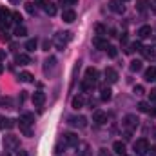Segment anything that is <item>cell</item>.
Instances as JSON below:
<instances>
[{
  "mask_svg": "<svg viewBox=\"0 0 156 156\" xmlns=\"http://www.w3.org/2000/svg\"><path fill=\"white\" fill-rule=\"evenodd\" d=\"M11 2H13V4H16V2H20V0H11Z\"/></svg>",
  "mask_w": 156,
  "mask_h": 156,
  "instance_id": "obj_53",
  "label": "cell"
},
{
  "mask_svg": "<svg viewBox=\"0 0 156 156\" xmlns=\"http://www.w3.org/2000/svg\"><path fill=\"white\" fill-rule=\"evenodd\" d=\"M125 51H127V53H133V51H142V44H140V42H133V44H131V47H129V49H125Z\"/></svg>",
  "mask_w": 156,
  "mask_h": 156,
  "instance_id": "obj_31",
  "label": "cell"
},
{
  "mask_svg": "<svg viewBox=\"0 0 156 156\" xmlns=\"http://www.w3.org/2000/svg\"><path fill=\"white\" fill-rule=\"evenodd\" d=\"M113 149H115V153L120 154V156L125 154V144H123V142H115V144H113Z\"/></svg>",
  "mask_w": 156,
  "mask_h": 156,
  "instance_id": "obj_21",
  "label": "cell"
},
{
  "mask_svg": "<svg viewBox=\"0 0 156 156\" xmlns=\"http://www.w3.org/2000/svg\"><path fill=\"white\" fill-rule=\"evenodd\" d=\"M147 151H149V142L145 138H140V140L134 142V153L138 156H145Z\"/></svg>",
  "mask_w": 156,
  "mask_h": 156,
  "instance_id": "obj_4",
  "label": "cell"
},
{
  "mask_svg": "<svg viewBox=\"0 0 156 156\" xmlns=\"http://www.w3.org/2000/svg\"><path fill=\"white\" fill-rule=\"evenodd\" d=\"M18 145H20V142H18V138H16L15 134H7V136L4 138V149H5V151H16Z\"/></svg>",
  "mask_w": 156,
  "mask_h": 156,
  "instance_id": "obj_3",
  "label": "cell"
},
{
  "mask_svg": "<svg viewBox=\"0 0 156 156\" xmlns=\"http://www.w3.org/2000/svg\"><path fill=\"white\" fill-rule=\"evenodd\" d=\"M93 122H94L96 125H104V123L107 122V115L102 113V111H96V113L93 115Z\"/></svg>",
  "mask_w": 156,
  "mask_h": 156,
  "instance_id": "obj_14",
  "label": "cell"
},
{
  "mask_svg": "<svg viewBox=\"0 0 156 156\" xmlns=\"http://www.w3.org/2000/svg\"><path fill=\"white\" fill-rule=\"evenodd\" d=\"M60 2H62L64 5H75V4H76L78 0H60Z\"/></svg>",
  "mask_w": 156,
  "mask_h": 156,
  "instance_id": "obj_42",
  "label": "cell"
},
{
  "mask_svg": "<svg viewBox=\"0 0 156 156\" xmlns=\"http://www.w3.org/2000/svg\"><path fill=\"white\" fill-rule=\"evenodd\" d=\"M149 154H151V156H156V147H151V149H149Z\"/></svg>",
  "mask_w": 156,
  "mask_h": 156,
  "instance_id": "obj_50",
  "label": "cell"
},
{
  "mask_svg": "<svg viewBox=\"0 0 156 156\" xmlns=\"http://www.w3.org/2000/svg\"><path fill=\"white\" fill-rule=\"evenodd\" d=\"M105 51H107V55H109L111 58H115V56H116V47H113V45H107V49H105Z\"/></svg>",
  "mask_w": 156,
  "mask_h": 156,
  "instance_id": "obj_40",
  "label": "cell"
},
{
  "mask_svg": "<svg viewBox=\"0 0 156 156\" xmlns=\"http://www.w3.org/2000/svg\"><path fill=\"white\" fill-rule=\"evenodd\" d=\"M147 5H149V0H138V2H136V9H138L140 13H145V11H147Z\"/></svg>",
  "mask_w": 156,
  "mask_h": 156,
  "instance_id": "obj_24",
  "label": "cell"
},
{
  "mask_svg": "<svg viewBox=\"0 0 156 156\" xmlns=\"http://www.w3.org/2000/svg\"><path fill=\"white\" fill-rule=\"evenodd\" d=\"M69 123L73 125V127H78V129H83L85 125H87V118L85 116H73L69 120Z\"/></svg>",
  "mask_w": 156,
  "mask_h": 156,
  "instance_id": "obj_8",
  "label": "cell"
},
{
  "mask_svg": "<svg viewBox=\"0 0 156 156\" xmlns=\"http://www.w3.org/2000/svg\"><path fill=\"white\" fill-rule=\"evenodd\" d=\"M71 38H73V33H71V31L58 33V35L55 37V45H56V49H58V51H64L66 45H67V42H69Z\"/></svg>",
  "mask_w": 156,
  "mask_h": 156,
  "instance_id": "obj_1",
  "label": "cell"
},
{
  "mask_svg": "<svg viewBox=\"0 0 156 156\" xmlns=\"http://www.w3.org/2000/svg\"><path fill=\"white\" fill-rule=\"evenodd\" d=\"M78 156H91V147L87 144H82L80 145V151H78Z\"/></svg>",
  "mask_w": 156,
  "mask_h": 156,
  "instance_id": "obj_25",
  "label": "cell"
},
{
  "mask_svg": "<svg viewBox=\"0 0 156 156\" xmlns=\"http://www.w3.org/2000/svg\"><path fill=\"white\" fill-rule=\"evenodd\" d=\"M123 127H125V131L127 133H133V131H136V127L140 125V120L136 118V115H127V116L123 118Z\"/></svg>",
  "mask_w": 156,
  "mask_h": 156,
  "instance_id": "obj_2",
  "label": "cell"
},
{
  "mask_svg": "<svg viewBox=\"0 0 156 156\" xmlns=\"http://www.w3.org/2000/svg\"><path fill=\"white\" fill-rule=\"evenodd\" d=\"M15 62H16V64H20V66H27V64H31V58H29L27 55L20 53V55H16V56H15Z\"/></svg>",
  "mask_w": 156,
  "mask_h": 156,
  "instance_id": "obj_19",
  "label": "cell"
},
{
  "mask_svg": "<svg viewBox=\"0 0 156 156\" xmlns=\"http://www.w3.org/2000/svg\"><path fill=\"white\" fill-rule=\"evenodd\" d=\"M26 11H27L29 15H35V13H37V7H35V4L27 2V4H26Z\"/></svg>",
  "mask_w": 156,
  "mask_h": 156,
  "instance_id": "obj_36",
  "label": "cell"
},
{
  "mask_svg": "<svg viewBox=\"0 0 156 156\" xmlns=\"http://www.w3.org/2000/svg\"><path fill=\"white\" fill-rule=\"evenodd\" d=\"M11 16H13V22H16V24H20V22H22V15H20L18 11L11 13Z\"/></svg>",
  "mask_w": 156,
  "mask_h": 156,
  "instance_id": "obj_38",
  "label": "cell"
},
{
  "mask_svg": "<svg viewBox=\"0 0 156 156\" xmlns=\"http://www.w3.org/2000/svg\"><path fill=\"white\" fill-rule=\"evenodd\" d=\"M85 80H89L91 83H96V80H98V71H96L94 67H87V71H85Z\"/></svg>",
  "mask_w": 156,
  "mask_h": 156,
  "instance_id": "obj_13",
  "label": "cell"
},
{
  "mask_svg": "<svg viewBox=\"0 0 156 156\" xmlns=\"http://www.w3.org/2000/svg\"><path fill=\"white\" fill-rule=\"evenodd\" d=\"M149 5L153 7V11L156 13V0H151V2H149Z\"/></svg>",
  "mask_w": 156,
  "mask_h": 156,
  "instance_id": "obj_49",
  "label": "cell"
},
{
  "mask_svg": "<svg viewBox=\"0 0 156 156\" xmlns=\"http://www.w3.org/2000/svg\"><path fill=\"white\" fill-rule=\"evenodd\" d=\"M109 9H111L113 13H118V15H122V13L125 11V7L122 5V0H111V2H109Z\"/></svg>",
  "mask_w": 156,
  "mask_h": 156,
  "instance_id": "obj_9",
  "label": "cell"
},
{
  "mask_svg": "<svg viewBox=\"0 0 156 156\" xmlns=\"http://www.w3.org/2000/svg\"><path fill=\"white\" fill-rule=\"evenodd\" d=\"M151 35H153L151 26H142V27L138 29V37H140V38H147V37H151Z\"/></svg>",
  "mask_w": 156,
  "mask_h": 156,
  "instance_id": "obj_18",
  "label": "cell"
},
{
  "mask_svg": "<svg viewBox=\"0 0 156 156\" xmlns=\"http://www.w3.org/2000/svg\"><path fill=\"white\" fill-rule=\"evenodd\" d=\"M13 127H15V120L0 116V129H13Z\"/></svg>",
  "mask_w": 156,
  "mask_h": 156,
  "instance_id": "obj_17",
  "label": "cell"
},
{
  "mask_svg": "<svg viewBox=\"0 0 156 156\" xmlns=\"http://www.w3.org/2000/svg\"><path fill=\"white\" fill-rule=\"evenodd\" d=\"M15 156H27V153H26L24 149H16V153H15Z\"/></svg>",
  "mask_w": 156,
  "mask_h": 156,
  "instance_id": "obj_44",
  "label": "cell"
},
{
  "mask_svg": "<svg viewBox=\"0 0 156 156\" xmlns=\"http://www.w3.org/2000/svg\"><path fill=\"white\" fill-rule=\"evenodd\" d=\"M11 18V13H9V9H5V7H0V20H9ZM11 22V20H9Z\"/></svg>",
  "mask_w": 156,
  "mask_h": 156,
  "instance_id": "obj_30",
  "label": "cell"
},
{
  "mask_svg": "<svg viewBox=\"0 0 156 156\" xmlns=\"http://www.w3.org/2000/svg\"><path fill=\"white\" fill-rule=\"evenodd\" d=\"M9 26H11V22H9V20H0V29H2V31H7V29H9Z\"/></svg>",
  "mask_w": 156,
  "mask_h": 156,
  "instance_id": "obj_41",
  "label": "cell"
},
{
  "mask_svg": "<svg viewBox=\"0 0 156 156\" xmlns=\"http://www.w3.org/2000/svg\"><path fill=\"white\" fill-rule=\"evenodd\" d=\"M26 49L27 51H35L37 49V40H27L26 42Z\"/></svg>",
  "mask_w": 156,
  "mask_h": 156,
  "instance_id": "obj_35",
  "label": "cell"
},
{
  "mask_svg": "<svg viewBox=\"0 0 156 156\" xmlns=\"http://www.w3.org/2000/svg\"><path fill=\"white\" fill-rule=\"evenodd\" d=\"M104 75H105V80H107L109 83H116V82H118V73L113 69V67H107Z\"/></svg>",
  "mask_w": 156,
  "mask_h": 156,
  "instance_id": "obj_10",
  "label": "cell"
},
{
  "mask_svg": "<svg viewBox=\"0 0 156 156\" xmlns=\"http://www.w3.org/2000/svg\"><path fill=\"white\" fill-rule=\"evenodd\" d=\"M4 58H5V51H2V49H0V60H4Z\"/></svg>",
  "mask_w": 156,
  "mask_h": 156,
  "instance_id": "obj_51",
  "label": "cell"
},
{
  "mask_svg": "<svg viewBox=\"0 0 156 156\" xmlns=\"http://www.w3.org/2000/svg\"><path fill=\"white\" fill-rule=\"evenodd\" d=\"M20 120H22V122H26V123H29V125H31V123H35V116H33L31 113H24V115L20 116Z\"/></svg>",
  "mask_w": 156,
  "mask_h": 156,
  "instance_id": "obj_29",
  "label": "cell"
},
{
  "mask_svg": "<svg viewBox=\"0 0 156 156\" xmlns=\"http://www.w3.org/2000/svg\"><path fill=\"white\" fill-rule=\"evenodd\" d=\"M149 96H151V100H153V102H156V89H154V91H151V93H149Z\"/></svg>",
  "mask_w": 156,
  "mask_h": 156,
  "instance_id": "obj_48",
  "label": "cell"
},
{
  "mask_svg": "<svg viewBox=\"0 0 156 156\" xmlns=\"http://www.w3.org/2000/svg\"><path fill=\"white\" fill-rule=\"evenodd\" d=\"M31 100H33V105H35V107H42L44 102H45V93H44V91H35Z\"/></svg>",
  "mask_w": 156,
  "mask_h": 156,
  "instance_id": "obj_5",
  "label": "cell"
},
{
  "mask_svg": "<svg viewBox=\"0 0 156 156\" xmlns=\"http://www.w3.org/2000/svg\"><path fill=\"white\" fill-rule=\"evenodd\" d=\"M140 69H142V62H140V60L131 62V71H133V73H138Z\"/></svg>",
  "mask_w": 156,
  "mask_h": 156,
  "instance_id": "obj_32",
  "label": "cell"
},
{
  "mask_svg": "<svg viewBox=\"0 0 156 156\" xmlns=\"http://www.w3.org/2000/svg\"><path fill=\"white\" fill-rule=\"evenodd\" d=\"M142 55H144L147 60H154L156 58V51L153 47H142Z\"/></svg>",
  "mask_w": 156,
  "mask_h": 156,
  "instance_id": "obj_20",
  "label": "cell"
},
{
  "mask_svg": "<svg viewBox=\"0 0 156 156\" xmlns=\"http://www.w3.org/2000/svg\"><path fill=\"white\" fill-rule=\"evenodd\" d=\"M83 107V98L82 96H75L73 98V109H82Z\"/></svg>",
  "mask_w": 156,
  "mask_h": 156,
  "instance_id": "obj_28",
  "label": "cell"
},
{
  "mask_svg": "<svg viewBox=\"0 0 156 156\" xmlns=\"http://www.w3.org/2000/svg\"><path fill=\"white\" fill-rule=\"evenodd\" d=\"M93 45L96 47V49H107V40L104 38V37H94L93 38Z\"/></svg>",
  "mask_w": 156,
  "mask_h": 156,
  "instance_id": "obj_15",
  "label": "cell"
},
{
  "mask_svg": "<svg viewBox=\"0 0 156 156\" xmlns=\"http://www.w3.org/2000/svg\"><path fill=\"white\" fill-rule=\"evenodd\" d=\"M93 85H94V83H91L89 80H83V82L80 83V87H82V91H91V89H93Z\"/></svg>",
  "mask_w": 156,
  "mask_h": 156,
  "instance_id": "obj_34",
  "label": "cell"
},
{
  "mask_svg": "<svg viewBox=\"0 0 156 156\" xmlns=\"http://www.w3.org/2000/svg\"><path fill=\"white\" fill-rule=\"evenodd\" d=\"M96 33H98V37H104V35H107V29L98 24V26H96Z\"/></svg>",
  "mask_w": 156,
  "mask_h": 156,
  "instance_id": "obj_39",
  "label": "cell"
},
{
  "mask_svg": "<svg viewBox=\"0 0 156 156\" xmlns=\"http://www.w3.org/2000/svg\"><path fill=\"white\" fill-rule=\"evenodd\" d=\"M15 35H16V37H26V35H27V29H26L24 26H18V27L15 29Z\"/></svg>",
  "mask_w": 156,
  "mask_h": 156,
  "instance_id": "obj_33",
  "label": "cell"
},
{
  "mask_svg": "<svg viewBox=\"0 0 156 156\" xmlns=\"http://www.w3.org/2000/svg\"><path fill=\"white\" fill-rule=\"evenodd\" d=\"M64 142L67 145H71V147H78V144H80V140H78V136L75 133H66L64 134Z\"/></svg>",
  "mask_w": 156,
  "mask_h": 156,
  "instance_id": "obj_7",
  "label": "cell"
},
{
  "mask_svg": "<svg viewBox=\"0 0 156 156\" xmlns=\"http://www.w3.org/2000/svg\"><path fill=\"white\" fill-rule=\"evenodd\" d=\"M98 156H111V153H109L107 149H100V153H98Z\"/></svg>",
  "mask_w": 156,
  "mask_h": 156,
  "instance_id": "obj_45",
  "label": "cell"
},
{
  "mask_svg": "<svg viewBox=\"0 0 156 156\" xmlns=\"http://www.w3.org/2000/svg\"><path fill=\"white\" fill-rule=\"evenodd\" d=\"M0 105H2V107H5V109H11V107H13V100H11L9 96L0 98Z\"/></svg>",
  "mask_w": 156,
  "mask_h": 156,
  "instance_id": "obj_26",
  "label": "cell"
},
{
  "mask_svg": "<svg viewBox=\"0 0 156 156\" xmlns=\"http://www.w3.org/2000/svg\"><path fill=\"white\" fill-rule=\"evenodd\" d=\"M75 18H76V13L73 9H64V13H62V20L64 22L71 24V22H75Z\"/></svg>",
  "mask_w": 156,
  "mask_h": 156,
  "instance_id": "obj_12",
  "label": "cell"
},
{
  "mask_svg": "<svg viewBox=\"0 0 156 156\" xmlns=\"http://www.w3.org/2000/svg\"><path fill=\"white\" fill-rule=\"evenodd\" d=\"M20 80L26 82V83H31V82H33V75L27 73V71H22V73H20Z\"/></svg>",
  "mask_w": 156,
  "mask_h": 156,
  "instance_id": "obj_27",
  "label": "cell"
},
{
  "mask_svg": "<svg viewBox=\"0 0 156 156\" xmlns=\"http://www.w3.org/2000/svg\"><path fill=\"white\" fill-rule=\"evenodd\" d=\"M55 64H56V58L55 56H49L47 60H45V66H44V73L47 75V73H51L53 69H55Z\"/></svg>",
  "mask_w": 156,
  "mask_h": 156,
  "instance_id": "obj_16",
  "label": "cell"
},
{
  "mask_svg": "<svg viewBox=\"0 0 156 156\" xmlns=\"http://www.w3.org/2000/svg\"><path fill=\"white\" fill-rule=\"evenodd\" d=\"M134 93L136 94H144V87L142 85H134Z\"/></svg>",
  "mask_w": 156,
  "mask_h": 156,
  "instance_id": "obj_43",
  "label": "cell"
},
{
  "mask_svg": "<svg viewBox=\"0 0 156 156\" xmlns=\"http://www.w3.org/2000/svg\"><path fill=\"white\" fill-rule=\"evenodd\" d=\"M0 38L4 40V42H9V35H7L5 31H2V35H0Z\"/></svg>",
  "mask_w": 156,
  "mask_h": 156,
  "instance_id": "obj_46",
  "label": "cell"
},
{
  "mask_svg": "<svg viewBox=\"0 0 156 156\" xmlns=\"http://www.w3.org/2000/svg\"><path fill=\"white\" fill-rule=\"evenodd\" d=\"M122 2H127V0H122Z\"/></svg>",
  "mask_w": 156,
  "mask_h": 156,
  "instance_id": "obj_54",
  "label": "cell"
},
{
  "mask_svg": "<svg viewBox=\"0 0 156 156\" xmlns=\"http://www.w3.org/2000/svg\"><path fill=\"white\" fill-rule=\"evenodd\" d=\"M145 80L147 82H153V80H156V67H149L147 71H145Z\"/></svg>",
  "mask_w": 156,
  "mask_h": 156,
  "instance_id": "obj_23",
  "label": "cell"
},
{
  "mask_svg": "<svg viewBox=\"0 0 156 156\" xmlns=\"http://www.w3.org/2000/svg\"><path fill=\"white\" fill-rule=\"evenodd\" d=\"M138 109H140L142 113H149V104H147V102H140V104H138Z\"/></svg>",
  "mask_w": 156,
  "mask_h": 156,
  "instance_id": "obj_37",
  "label": "cell"
},
{
  "mask_svg": "<svg viewBox=\"0 0 156 156\" xmlns=\"http://www.w3.org/2000/svg\"><path fill=\"white\" fill-rule=\"evenodd\" d=\"M2 71H4V66H2V64H0V75H2Z\"/></svg>",
  "mask_w": 156,
  "mask_h": 156,
  "instance_id": "obj_52",
  "label": "cell"
},
{
  "mask_svg": "<svg viewBox=\"0 0 156 156\" xmlns=\"http://www.w3.org/2000/svg\"><path fill=\"white\" fill-rule=\"evenodd\" d=\"M20 131L24 133V136H33V131H31V127H29V123H26V122H22L20 120Z\"/></svg>",
  "mask_w": 156,
  "mask_h": 156,
  "instance_id": "obj_22",
  "label": "cell"
},
{
  "mask_svg": "<svg viewBox=\"0 0 156 156\" xmlns=\"http://www.w3.org/2000/svg\"><path fill=\"white\" fill-rule=\"evenodd\" d=\"M111 96H113L111 87H109V85H102V87H100V98H102L104 102H109V100H111Z\"/></svg>",
  "mask_w": 156,
  "mask_h": 156,
  "instance_id": "obj_11",
  "label": "cell"
},
{
  "mask_svg": "<svg viewBox=\"0 0 156 156\" xmlns=\"http://www.w3.org/2000/svg\"><path fill=\"white\" fill-rule=\"evenodd\" d=\"M120 40H122V44H127V33H122Z\"/></svg>",
  "mask_w": 156,
  "mask_h": 156,
  "instance_id": "obj_47",
  "label": "cell"
},
{
  "mask_svg": "<svg viewBox=\"0 0 156 156\" xmlns=\"http://www.w3.org/2000/svg\"><path fill=\"white\" fill-rule=\"evenodd\" d=\"M40 4L44 5V11H45L49 16H55V15H56V5H55L51 0H40Z\"/></svg>",
  "mask_w": 156,
  "mask_h": 156,
  "instance_id": "obj_6",
  "label": "cell"
}]
</instances>
